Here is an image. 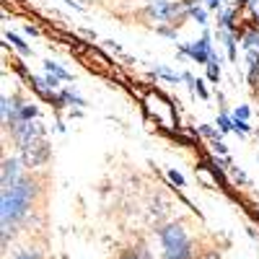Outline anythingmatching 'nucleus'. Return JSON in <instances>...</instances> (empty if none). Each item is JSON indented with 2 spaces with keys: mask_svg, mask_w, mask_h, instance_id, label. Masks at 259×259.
I'll list each match as a JSON object with an SVG mask.
<instances>
[{
  "mask_svg": "<svg viewBox=\"0 0 259 259\" xmlns=\"http://www.w3.org/2000/svg\"><path fill=\"white\" fill-rule=\"evenodd\" d=\"M24 161L21 156H3V166H0V189L13 187L21 177H24Z\"/></svg>",
  "mask_w": 259,
  "mask_h": 259,
  "instance_id": "obj_4",
  "label": "nucleus"
},
{
  "mask_svg": "<svg viewBox=\"0 0 259 259\" xmlns=\"http://www.w3.org/2000/svg\"><path fill=\"white\" fill-rule=\"evenodd\" d=\"M189 13H192V16H194V18H197V21H200V24H205V13H202V11H200V8H192V11H189Z\"/></svg>",
  "mask_w": 259,
  "mask_h": 259,
  "instance_id": "obj_11",
  "label": "nucleus"
},
{
  "mask_svg": "<svg viewBox=\"0 0 259 259\" xmlns=\"http://www.w3.org/2000/svg\"><path fill=\"white\" fill-rule=\"evenodd\" d=\"M184 52H187V55H192V57H194V62H202V65H207V62L212 60V55H210V47H207V39H200L197 45L184 47Z\"/></svg>",
  "mask_w": 259,
  "mask_h": 259,
  "instance_id": "obj_6",
  "label": "nucleus"
},
{
  "mask_svg": "<svg viewBox=\"0 0 259 259\" xmlns=\"http://www.w3.org/2000/svg\"><path fill=\"white\" fill-rule=\"evenodd\" d=\"M11 259H47L45 256V249L36 246V244H26V246H21L11 254Z\"/></svg>",
  "mask_w": 259,
  "mask_h": 259,
  "instance_id": "obj_7",
  "label": "nucleus"
},
{
  "mask_svg": "<svg viewBox=\"0 0 259 259\" xmlns=\"http://www.w3.org/2000/svg\"><path fill=\"white\" fill-rule=\"evenodd\" d=\"M18 156H21V161H24L26 168H41L50 161V145H47V140H36L26 148H21Z\"/></svg>",
  "mask_w": 259,
  "mask_h": 259,
  "instance_id": "obj_3",
  "label": "nucleus"
},
{
  "mask_svg": "<svg viewBox=\"0 0 259 259\" xmlns=\"http://www.w3.org/2000/svg\"><path fill=\"white\" fill-rule=\"evenodd\" d=\"M158 239L163 246L161 259H194L197 256V241L189 236L182 221H171L158 228Z\"/></svg>",
  "mask_w": 259,
  "mask_h": 259,
  "instance_id": "obj_2",
  "label": "nucleus"
},
{
  "mask_svg": "<svg viewBox=\"0 0 259 259\" xmlns=\"http://www.w3.org/2000/svg\"><path fill=\"white\" fill-rule=\"evenodd\" d=\"M249 83H251V89L256 91V85H259V55L256 52L249 55Z\"/></svg>",
  "mask_w": 259,
  "mask_h": 259,
  "instance_id": "obj_8",
  "label": "nucleus"
},
{
  "mask_svg": "<svg viewBox=\"0 0 259 259\" xmlns=\"http://www.w3.org/2000/svg\"><path fill=\"white\" fill-rule=\"evenodd\" d=\"M117 259H153V256H150V249H148L143 241H135V244L124 246V249L117 254Z\"/></svg>",
  "mask_w": 259,
  "mask_h": 259,
  "instance_id": "obj_5",
  "label": "nucleus"
},
{
  "mask_svg": "<svg viewBox=\"0 0 259 259\" xmlns=\"http://www.w3.org/2000/svg\"><path fill=\"white\" fill-rule=\"evenodd\" d=\"M207 8H212V11L221 8V0H207Z\"/></svg>",
  "mask_w": 259,
  "mask_h": 259,
  "instance_id": "obj_12",
  "label": "nucleus"
},
{
  "mask_svg": "<svg viewBox=\"0 0 259 259\" xmlns=\"http://www.w3.org/2000/svg\"><path fill=\"white\" fill-rule=\"evenodd\" d=\"M47 189V177L36 174L31 168L13 187L0 189V241H3V254L8 251L13 236L31 221V212L39 207Z\"/></svg>",
  "mask_w": 259,
  "mask_h": 259,
  "instance_id": "obj_1",
  "label": "nucleus"
},
{
  "mask_svg": "<svg viewBox=\"0 0 259 259\" xmlns=\"http://www.w3.org/2000/svg\"><path fill=\"white\" fill-rule=\"evenodd\" d=\"M207 73H210V80H218V78H221V68L215 65V57L207 62Z\"/></svg>",
  "mask_w": 259,
  "mask_h": 259,
  "instance_id": "obj_9",
  "label": "nucleus"
},
{
  "mask_svg": "<svg viewBox=\"0 0 259 259\" xmlns=\"http://www.w3.org/2000/svg\"><path fill=\"white\" fill-rule=\"evenodd\" d=\"M47 70H50V73H55V75H60V78H70V75L65 73V70L60 68V65H55V62H47Z\"/></svg>",
  "mask_w": 259,
  "mask_h": 259,
  "instance_id": "obj_10",
  "label": "nucleus"
}]
</instances>
